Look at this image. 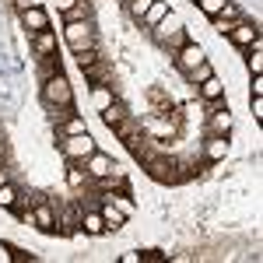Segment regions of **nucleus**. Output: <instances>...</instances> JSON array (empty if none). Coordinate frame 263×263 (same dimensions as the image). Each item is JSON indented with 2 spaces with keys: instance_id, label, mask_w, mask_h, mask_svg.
Segmentation results:
<instances>
[{
  "instance_id": "f257e3e1",
  "label": "nucleus",
  "mask_w": 263,
  "mask_h": 263,
  "mask_svg": "<svg viewBox=\"0 0 263 263\" xmlns=\"http://www.w3.org/2000/svg\"><path fill=\"white\" fill-rule=\"evenodd\" d=\"M151 32H155V39L162 42V46H168L172 53H176L179 46H186V42H190V32H186V21H182L179 14H176V11H168V14H165V18L158 21L155 28H151Z\"/></svg>"
},
{
  "instance_id": "f03ea898",
  "label": "nucleus",
  "mask_w": 263,
  "mask_h": 263,
  "mask_svg": "<svg viewBox=\"0 0 263 263\" xmlns=\"http://www.w3.org/2000/svg\"><path fill=\"white\" fill-rule=\"evenodd\" d=\"M42 102H46L49 109H70V105H74V88H70V81H67L63 74L46 78V81H42Z\"/></svg>"
},
{
  "instance_id": "7ed1b4c3",
  "label": "nucleus",
  "mask_w": 263,
  "mask_h": 263,
  "mask_svg": "<svg viewBox=\"0 0 263 263\" xmlns=\"http://www.w3.org/2000/svg\"><path fill=\"white\" fill-rule=\"evenodd\" d=\"M99 144L91 134H74V137H60V155L67 162H84L88 155H95Z\"/></svg>"
},
{
  "instance_id": "20e7f679",
  "label": "nucleus",
  "mask_w": 263,
  "mask_h": 263,
  "mask_svg": "<svg viewBox=\"0 0 263 263\" xmlns=\"http://www.w3.org/2000/svg\"><path fill=\"white\" fill-rule=\"evenodd\" d=\"M63 39H67V46L74 53H81L88 46H95V28H91V21H67L63 25Z\"/></svg>"
},
{
  "instance_id": "39448f33",
  "label": "nucleus",
  "mask_w": 263,
  "mask_h": 263,
  "mask_svg": "<svg viewBox=\"0 0 263 263\" xmlns=\"http://www.w3.org/2000/svg\"><path fill=\"white\" fill-rule=\"evenodd\" d=\"M84 172H88V179H102V176H112V172H123L120 162L112 158V155H105V151H95V155H88L84 158Z\"/></svg>"
},
{
  "instance_id": "423d86ee",
  "label": "nucleus",
  "mask_w": 263,
  "mask_h": 263,
  "mask_svg": "<svg viewBox=\"0 0 263 263\" xmlns=\"http://www.w3.org/2000/svg\"><path fill=\"white\" fill-rule=\"evenodd\" d=\"M207 60V53H203V46L200 42H186V46H179V49H176V53H172V63H176V70H179V74H186V70H193V67H197V63H203Z\"/></svg>"
},
{
  "instance_id": "0eeeda50",
  "label": "nucleus",
  "mask_w": 263,
  "mask_h": 263,
  "mask_svg": "<svg viewBox=\"0 0 263 263\" xmlns=\"http://www.w3.org/2000/svg\"><path fill=\"white\" fill-rule=\"evenodd\" d=\"M144 168H147V176L155 182H179V172H176V158H147L144 162Z\"/></svg>"
},
{
  "instance_id": "6e6552de",
  "label": "nucleus",
  "mask_w": 263,
  "mask_h": 263,
  "mask_svg": "<svg viewBox=\"0 0 263 263\" xmlns=\"http://www.w3.org/2000/svg\"><path fill=\"white\" fill-rule=\"evenodd\" d=\"M32 224L39 228L42 235H57L60 232V221H57V214H53V203L39 200L35 207H32Z\"/></svg>"
},
{
  "instance_id": "1a4fd4ad",
  "label": "nucleus",
  "mask_w": 263,
  "mask_h": 263,
  "mask_svg": "<svg viewBox=\"0 0 263 263\" xmlns=\"http://www.w3.org/2000/svg\"><path fill=\"white\" fill-rule=\"evenodd\" d=\"M239 21H246V14L239 11V7H235V4H232V0H228L221 11H218V14L211 18V28H214L218 35H228V32H232V28H235Z\"/></svg>"
},
{
  "instance_id": "9d476101",
  "label": "nucleus",
  "mask_w": 263,
  "mask_h": 263,
  "mask_svg": "<svg viewBox=\"0 0 263 263\" xmlns=\"http://www.w3.org/2000/svg\"><path fill=\"white\" fill-rule=\"evenodd\" d=\"M228 39L235 42V46H253V42L260 39V28H256L253 21H239V25L228 32Z\"/></svg>"
},
{
  "instance_id": "9b49d317",
  "label": "nucleus",
  "mask_w": 263,
  "mask_h": 263,
  "mask_svg": "<svg viewBox=\"0 0 263 263\" xmlns=\"http://www.w3.org/2000/svg\"><path fill=\"white\" fill-rule=\"evenodd\" d=\"M21 25H25L28 32H46V28H49L46 7H28V11H21Z\"/></svg>"
},
{
  "instance_id": "f8f14e48",
  "label": "nucleus",
  "mask_w": 263,
  "mask_h": 263,
  "mask_svg": "<svg viewBox=\"0 0 263 263\" xmlns=\"http://www.w3.org/2000/svg\"><path fill=\"white\" fill-rule=\"evenodd\" d=\"M99 214H102V221H105V232H120L123 224H126V214H123V211H120V207H116L112 200L102 203Z\"/></svg>"
},
{
  "instance_id": "ddd939ff",
  "label": "nucleus",
  "mask_w": 263,
  "mask_h": 263,
  "mask_svg": "<svg viewBox=\"0 0 263 263\" xmlns=\"http://www.w3.org/2000/svg\"><path fill=\"white\" fill-rule=\"evenodd\" d=\"M228 151H232L228 137H207V144H203V158H207V162H224Z\"/></svg>"
},
{
  "instance_id": "4468645a",
  "label": "nucleus",
  "mask_w": 263,
  "mask_h": 263,
  "mask_svg": "<svg viewBox=\"0 0 263 263\" xmlns=\"http://www.w3.org/2000/svg\"><path fill=\"white\" fill-rule=\"evenodd\" d=\"M32 46H35V57H53L57 53V35L46 28V32H32Z\"/></svg>"
},
{
  "instance_id": "2eb2a0df",
  "label": "nucleus",
  "mask_w": 263,
  "mask_h": 263,
  "mask_svg": "<svg viewBox=\"0 0 263 263\" xmlns=\"http://www.w3.org/2000/svg\"><path fill=\"white\" fill-rule=\"evenodd\" d=\"M81 232H84V235H105V221H102L99 207L81 211Z\"/></svg>"
},
{
  "instance_id": "dca6fc26",
  "label": "nucleus",
  "mask_w": 263,
  "mask_h": 263,
  "mask_svg": "<svg viewBox=\"0 0 263 263\" xmlns=\"http://www.w3.org/2000/svg\"><path fill=\"white\" fill-rule=\"evenodd\" d=\"M197 91H200L203 102H214V99H224V81L214 74V78H207L203 84H197Z\"/></svg>"
},
{
  "instance_id": "f3484780",
  "label": "nucleus",
  "mask_w": 263,
  "mask_h": 263,
  "mask_svg": "<svg viewBox=\"0 0 263 263\" xmlns=\"http://www.w3.org/2000/svg\"><path fill=\"white\" fill-rule=\"evenodd\" d=\"M116 102V95H112V88H105V84H91V109L95 112H102V109H109Z\"/></svg>"
},
{
  "instance_id": "a211bd4d",
  "label": "nucleus",
  "mask_w": 263,
  "mask_h": 263,
  "mask_svg": "<svg viewBox=\"0 0 263 263\" xmlns=\"http://www.w3.org/2000/svg\"><path fill=\"white\" fill-rule=\"evenodd\" d=\"M168 11H172V7H168V4H165V0H155V4H151V7H147V11H144L141 25H144V28H155V25H158V21H162L165 14H168Z\"/></svg>"
},
{
  "instance_id": "6ab92c4d",
  "label": "nucleus",
  "mask_w": 263,
  "mask_h": 263,
  "mask_svg": "<svg viewBox=\"0 0 263 263\" xmlns=\"http://www.w3.org/2000/svg\"><path fill=\"white\" fill-rule=\"evenodd\" d=\"M182 78H186V84H193V88H197V84H203L207 78H214V67H211V60H203V63H197L193 70H186Z\"/></svg>"
},
{
  "instance_id": "aec40b11",
  "label": "nucleus",
  "mask_w": 263,
  "mask_h": 263,
  "mask_svg": "<svg viewBox=\"0 0 263 263\" xmlns=\"http://www.w3.org/2000/svg\"><path fill=\"white\" fill-rule=\"evenodd\" d=\"M99 116H102V123H105V126H109V130H112V126H120V123L126 120V109H123L120 102H112V105H109V109H102Z\"/></svg>"
},
{
  "instance_id": "412c9836",
  "label": "nucleus",
  "mask_w": 263,
  "mask_h": 263,
  "mask_svg": "<svg viewBox=\"0 0 263 263\" xmlns=\"http://www.w3.org/2000/svg\"><path fill=\"white\" fill-rule=\"evenodd\" d=\"M67 182H70L74 190L88 186V172H84V165H81V162H70V165H67Z\"/></svg>"
},
{
  "instance_id": "4be33fe9",
  "label": "nucleus",
  "mask_w": 263,
  "mask_h": 263,
  "mask_svg": "<svg viewBox=\"0 0 263 263\" xmlns=\"http://www.w3.org/2000/svg\"><path fill=\"white\" fill-rule=\"evenodd\" d=\"M88 14H91V4H88V0H78L70 11H63V25H67V21H88Z\"/></svg>"
},
{
  "instance_id": "5701e85b",
  "label": "nucleus",
  "mask_w": 263,
  "mask_h": 263,
  "mask_svg": "<svg viewBox=\"0 0 263 263\" xmlns=\"http://www.w3.org/2000/svg\"><path fill=\"white\" fill-rule=\"evenodd\" d=\"M78 57V67H95V63H102V53H99V46H88V49H81V53H74Z\"/></svg>"
},
{
  "instance_id": "b1692460",
  "label": "nucleus",
  "mask_w": 263,
  "mask_h": 263,
  "mask_svg": "<svg viewBox=\"0 0 263 263\" xmlns=\"http://www.w3.org/2000/svg\"><path fill=\"white\" fill-rule=\"evenodd\" d=\"M74 134H88V123H84L81 116H78V112H74L70 120L63 123V137H74Z\"/></svg>"
},
{
  "instance_id": "393cba45",
  "label": "nucleus",
  "mask_w": 263,
  "mask_h": 263,
  "mask_svg": "<svg viewBox=\"0 0 263 263\" xmlns=\"http://www.w3.org/2000/svg\"><path fill=\"white\" fill-rule=\"evenodd\" d=\"M14 203H18V190L11 182H4L0 186V207H14Z\"/></svg>"
},
{
  "instance_id": "a878e982",
  "label": "nucleus",
  "mask_w": 263,
  "mask_h": 263,
  "mask_svg": "<svg viewBox=\"0 0 263 263\" xmlns=\"http://www.w3.org/2000/svg\"><path fill=\"white\" fill-rule=\"evenodd\" d=\"M151 4H155V0H130V4H126V11H130V18H134V21H141L144 11H147Z\"/></svg>"
},
{
  "instance_id": "bb28decb",
  "label": "nucleus",
  "mask_w": 263,
  "mask_h": 263,
  "mask_svg": "<svg viewBox=\"0 0 263 263\" xmlns=\"http://www.w3.org/2000/svg\"><path fill=\"white\" fill-rule=\"evenodd\" d=\"M224 4H228V0H197V7H200V11L207 14V18H214V14L221 11Z\"/></svg>"
},
{
  "instance_id": "cd10ccee",
  "label": "nucleus",
  "mask_w": 263,
  "mask_h": 263,
  "mask_svg": "<svg viewBox=\"0 0 263 263\" xmlns=\"http://www.w3.org/2000/svg\"><path fill=\"white\" fill-rule=\"evenodd\" d=\"M246 67H249V74H260L263 70V49H253L249 60H246Z\"/></svg>"
},
{
  "instance_id": "c85d7f7f",
  "label": "nucleus",
  "mask_w": 263,
  "mask_h": 263,
  "mask_svg": "<svg viewBox=\"0 0 263 263\" xmlns=\"http://www.w3.org/2000/svg\"><path fill=\"white\" fill-rule=\"evenodd\" d=\"M249 99H263V78L253 74V84H249Z\"/></svg>"
},
{
  "instance_id": "c756f323",
  "label": "nucleus",
  "mask_w": 263,
  "mask_h": 263,
  "mask_svg": "<svg viewBox=\"0 0 263 263\" xmlns=\"http://www.w3.org/2000/svg\"><path fill=\"white\" fill-rule=\"evenodd\" d=\"M249 109H253V120H263V99H249Z\"/></svg>"
},
{
  "instance_id": "7c9ffc66",
  "label": "nucleus",
  "mask_w": 263,
  "mask_h": 263,
  "mask_svg": "<svg viewBox=\"0 0 263 263\" xmlns=\"http://www.w3.org/2000/svg\"><path fill=\"white\" fill-rule=\"evenodd\" d=\"M0 263H14V249L7 242H0Z\"/></svg>"
},
{
  "instance_id": "2f4dec72",
  "label": "nucleus",
  "mask_w": 263,
  "mask_h": 263,
  "mask_svg": "<svg viewBox=\"0 0 263 263\" xmlns=\"http://www.w3.org/2000/svg\"><path fill=\"white\" fill-rule=\"evenodd\" d=\"M18 11H28V7H42V0H14Z\"/></svg>"
},
{
  "instance_id": "473e14b6",
  "label": "nucleus",
  "mask_w": 263,
  "mask_h": 263,
  "mask_svg": "<svg viewBox=\"0 0 263 263\" xmlns=\"http://www.w3.org/2000/svg\"><path fill=\"white\" fill-rule=\"evenodd\" d=\"M123 263H141V253H120Z\"/></svg>"
},
{
  "instance_id": "72a5a7b5",
  "label": "nucleus",
  "mask_w": 263,
  "mask_h": 263,
  "mask_svg": "<svg viewBox=\"0 0 263 263\" xmlns=\"http://www.w3.org/2000/svg\"><path fill=\"white\" fill-rule=\"evenodd\" d=\"M74 4H78V0H57V11H60V14H63V11H70Z\"/></svg>"
},
{
  "instance_id": "f704fd0d",
  "label": "nucleus",
  "mask_w": 263,
  "mask_h": 263,
  "mask_svg": "<svg viewBox=\"0 0 263 263\" xmlns=\"http://www.w3.org/2000/svg\"><path fill=\"white\" fill-rule=\"evenodd\" d=\"M4 182H11V179H7V168L0 165V186H4Z\"/></svg>"
},
{
  "instance_id": "c9c22d12",
  "label": "nucleus",
  "mask_w": 263,
  "mask_h": 263,
  "mask_svg": "<svg viewBox=\"0 0 263 263\" xmlns=\"http://www.w3.org/2000/svg\"><path fill=\"white\" fill-rule=\"evenodd\" d=\"M4 151H7V147H4V141H0V158H4Z\"/></svg>"
},
{
  "instance_id": "e433bc0d",
  "label": "nucleus",
  "mask_w": 263,
  "mask_h": 263,
  "mask_svg": "<svg viewBox=\"0 0 263 263\" xmlns=\"http://www.w3.org/2000/svg\"><path fill=\"white\" fill-rule=\"evenodd\" d=\"M190 4H197V0H190Z\"/></svg>"
},
{
  "instance_id": "4c0bfd02",
  "label": "nucleus",
  "mask_w": 263,
  "mask_h": 263,
  "mask_svg": "<svg viewBox=\"0 0 263 263\" xmlns=\"http://www.w3.org/2000/svg\"><path fill=\"white\" fill-rule=\"evenodd\" d=\"M126 4H130V0H126Z\"/></svg>"
}]
</instances>
